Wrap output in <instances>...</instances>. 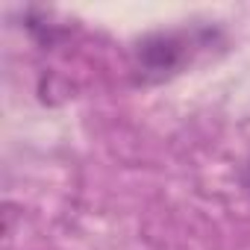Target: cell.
<instances>
[{"instance_id": "cell-1", "label": "cell", "mask_w": 250, "mask_h": 250, "mask_svg": "<svg viewBox=\"0 0 250 250\" xmlns=\"http://www.w3.org/2000/svg\"><path fill=\"white\" fill-rule=\"evenodd\" d=\"M191 33H156L139 44V68L145 80H165L191 59Z\"/></svg>"}, {"instance_id": "cell-2", "label": "cell", "mask_w": 250, "mask_h": 250, "mask_svg": "<svg viewBox=\"0 0 250 250\" xmlns=\"http://www.w3.org/2000/svg\"><path fill=\"white\" fill-rule=\"evenodd\" d=\"M247 188H250V165H247Z\"/></svg>"}]
</instances>
